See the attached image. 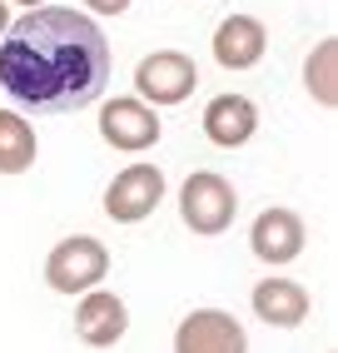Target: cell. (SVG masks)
Returning a JSON list of instances; mask_svg holds the SVG:
<instances>
[{
	"label": "cell",
	"mask_w": 338,
	"mask_h": 353,
	"mask_svg": "<svg viewBox=\"0 0 338 353\" xmlns=\"http://www.w3.org/2000/svg\"><path fill=\"white\" fill-rule=\"evenodd\" d=\"M110 40L75 6H35L0 35V90L35 114H70L105 95Z\"/></svg>",
	"instance_id": "cell-1"
},
{
	"label": "cell",
	"mask_w": 338,
	"mask_h": 353,
	"mask_svg": "<svg viewBox=\"0 0 338 353\" xmlns=\"http://www.w3.org/2000/svg\"><path fill=\"white\" fill-rule=\"evenodd\" d=\"M110 274V249L95 234H70L45 254V284L65 299H80L85 289H100Z\"/></svg>",
	"instance_id": "cell-2"
},
{
	"label": "cell",
	"mask_w": 338,
	"mask_h": 353,
	"mask_svg": "<svg viewBox=\"0 0 338 353\" xmlns=\"http://www.w3.org/2000/svg\"><path fill=\"white\" fill-rule=\"evenodd\" d=\"M234 214H239V190L219 170H195L179 184V219L189 224V234L214 239L234 224Z\"/></svg>",
	"instance_id": "cell-3"
},
{
	"label": "cell",
	"mask_w": 338,
	"mask_h": 353,
	"mask_svg": "<svg viewBox=\"0 0 338 353\" xmlns=\"http://www.w3.org/2000/svg\"><path fill=\"white\" fill-rule=\"evenodd\" d=\"M199 85V65L184 50H155L135 65V90L144 105H184Z\"/></svg>",
	"instance_id": "cell-4"
},
{
	"label": "cell",
	"mask_w": 338,
	"mask_h": 353,
	"mask_svg": "<svg viewBox=\"0 0 338 353\" xmlns=\"http://www.w3.org/2000/svg\"><path fill=\"white\" fill-rule=\"evenodd\" d=\"M164 204V174L159 164H125L105 184V214L115 224H144Z\"/></svg>",
	"instance_id": "cell-5"
},
{
	"label": "cell",
	"mask_w": 338,
	"mask_h": 353,
	"mask_svg": "<svg viewBox=\"0 0 338 353\" xmlns=\"http://www.w3.org/2000/svg\"><path fill=\"white\" fill-rule=\"evenodd\" d=\"M100 134H105V145L125 150V154H139V150L159 145L164 125H159V114L139 95H115V100L100 105Z\"/></svg>",
	"instance_id": "cell-6"
},
{
	"label": "cell",
	"mask_w": 338,
	"mask_h": 353,
	"mask_svg": "<svg viewBox=\"0 0 338 353\" xmlns=\"http://www.w3.org/2000/svg\"><path fill=\"white\" fill-rule=\"evenodd\" d=\"M308 244V224L299 209H284V204H269L259 209V219L249 224V249L259 264H294Z\"/></svg>",
	"instance_id": "cell-7"
},
{
	"label": "cell",
	"mask_w": 338,
	"mask_h": 353,
	"mask_svg": "<svg viewBox=\"0 0 338 353\" xmlns=\"http://www.w3.org/2000/svg\"><path fill=\"white\" fill-rule=\"evenodd\" d=\"M175 353H249V334L224 309H195L175 328Z\"/></svg>",
	"instance_id": "cell-8"
},
{
	"label": "cell",
	"mask_w": 338,
	"mask_h": 353,
	"mask_svg": "<svg viewBox=\"0 0 338 353\" xmlns=\"http://www.w3.org/2000/svg\"><path fill=\"white\" fill-rule=\"evenodd\" d=\"M75 334L80 343L90 348H110L130 334V309H125V299L110 294V289H85L75 299Z\"/></svg>",
	"instance_id": "cell-9"
},
{
	"label": "cell",
	"mask_w": 338,
	"mask_h": 353,
	"mask_svg": "<svg viewBox=\"0 0 338 353\" xmlns=\"http://www.w3.org/2000/svg\"><path fill=\"white\" fill-rule=\"evenodd\" d=\"M209 50H214V65H224V70H254L264 60V50H269V30L254 15H224L214 26Z\"/></svg>",
	"instance_id": "cell-10"
},
{
	"label": "cell",
	"mask_w": 338,
	"mask_h": 353,
	"mask_svg": "<svg viewBox=\"0 0 338 353\" xmlns=\"http://www.w3.org/2000/svg\"><path fill=\"white\" fill-rule=\"evenodd\" d=\"M204 139L219 150H244L259 134V105L249 95H214L204 105Z\"/></svg>",
	"instance_id": "cell-11"
},
{
	"label": "cell",
	"mask_w": 338,
	"mask_h": 353,
	"mask_svg": "<svg viewBox=\"0 0 338 353\" xmlns=\"http://www.w3.org/2000/svg\"><path fill=\"white\" fill-rule=\"evenodd\" d=\"M249 303H254V319H264L269 328H299L313 314V294L304 284H294V279H284V274L259 279Z\"/></svg>",
	"instance_id": "cell-12"
},
{
	"label": "cell",
	"mask_w": 338,
	"mask_h": 353,
	"mask_svg": "<svg viewBox=\"0 0 338 353\" xmlns=\"http://www.w3.org/2000/svg\"><path fill=\"white\" fill-rule=\"evenodd\" d=\"M40 154V139L30 130V120L20 110H0V174L15 179V174H26L30 164Z\"/></svg>",
	"instance_id": "cell-13"
},
{
	"label": "cell",
	"mask_w": 338,
	"mask_h": 353,
	"mask_svg": "<svg viewBox=\"0 0 338 353\" xmlns=\"http://www.w3.org/2000/svg\"><path fill=\"white\" fill-rule=\"evenodd\" d=\"M304 90L313 95L319 110H333L338 105V40L333 35H324L308 50V60H304Z\"/></svg>",
	"instance_id": "cell-14"
},
{
	"label": "cell",
	"mask_w": 338,
	"mask_h": 353,
	"mask_svg": "<svg viewBox=\"0 0 338 353\" xmlns=\"http://www.w3.org/2000/svg\"><path fill=\"white\" fill-rule=\"evenodd\" d=\"M135 0H85V15H125Z\"/></svg>",
	"instance_id": "cell-15"
},
{
	"label": "cell",
	"mask_w": 338,
	"mask_h": 353,
	"mask_svg": "<svg viewBox=\"0 0 338 353\" xmlns=\"http://www.w3.org/2000/svg\"><path fill=\"white\" fill-rule=\"evenodd\" d=\"M6 6H26V10H35V6H50V0H6Z\"/></svg>",
	"instance_id": "cell-16"
},
{
	"label": "cell",
	"mask_w": 338,
	"mask_h": 353,
	"mask_svg": "<svg viewBox=\"0 0 338 353\" xmlns=\"http://www.w3.org/2000/svg\"><path fill=\"white\" fill-rule=\"evenodd\" d=\"M6 26H10V6L0 0V35H6Z\"/></svg>",
	"instance_id": "cell-17"
}]
</instances>
